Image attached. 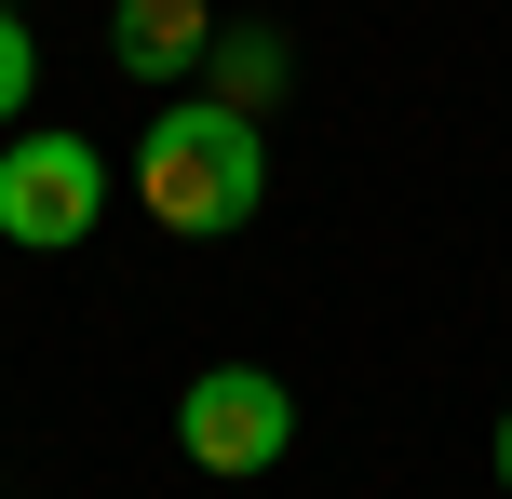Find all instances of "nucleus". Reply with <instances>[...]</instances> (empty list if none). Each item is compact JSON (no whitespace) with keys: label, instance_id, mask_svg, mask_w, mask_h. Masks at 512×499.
Wrapping results in <instances>:
<instances>
[{"label":"nucleus","instance_id":"1","mask_svg":"<svg viewBox=\"0 0 512 499\" xmlns=\"http://www.w3.org/2000/svg\"><path fill=\"white\" fill-rule=\"evenodd\" d=\"M135 203L176 243H230L243 216L270 203V135H256L243 108H216V95L149 108V135H135Z\"/></svg>","mask_w":512,"mask_h":499},{"label":"nucleus","instance_id":"2","mask_svg":"<svg viewBox=\"0 0 512 499\" xmlns=\"http://www.w3.org/2000/svg\"><path fill=\"white\" fill-rule=\"evenodd\" d=\"M108 216V149L68 122H14L0 135V243L14 257H81Z\"/></svg>","mask_w":512,"mask_h":499},{"label":"nucleus","instance_id":"3","mask_svg":"<svg viewBox=\"0 0 512 499\" xmlns=\"http://www.w3.org/2000/svg\"><path fill=\"white\" fill-rule=\"evenodd\" d=\"M176 446H189V473H270L283 446H297V392H283L270 365H203L176 392Z\"/></svg>","mask_w":512,"mask_h":499},{"label":"nucleus","instance_id":"4","mask_svg":"<svg viewBox=\"0 0 512 499\" xmlns=\"http://www.w3.org/2000/svg\"><path fill=\"white\" fill-rule=\"evenodd\" d=\"M203 41H216V0H108V68L122 81H203Z\"/></svg>","mask_w":512,"mask_h":499},{"label":"nucleus","instance_id":"5","mask_svg":"<svg viewBox=\"0 0 512 499\" xmlns=\"http://www.w3.org/2000/svg\"><path fill=\"white\" fill-rule=\"evenodd\" d=\"M283 68H297V54H283V27H216V41H203V95L243 108V122L283 95Z\"/></svg>","mask_w":512,"mask_h":499},{"label":"nucleus","instance_id":"6","mask_svg":"<svg viewBox=\"0 0 512 499\" xmlns=\"http://www.w3.org/2000/svg\"><path fill=\"white\" fill-rule=\"evenodd\" d=\"M27 95H41V41H27V14L0 0V135L27 122Z\"/></svg>","mask_w":512,"mask_h":499},{"label":"nucleus","instance_id":"7","mask_svg":"<svg viewBox=\"0 0 512 499\" xmlns=\"http://www.w3.org/2000/svg\"><path fill=\"white\" fill-rule=\"evenodd\" d=\"M486 459H499V499H512V419H499V446H486Z\"/></svg>","mask_w":512,"mask_h":499}]
</instances>
